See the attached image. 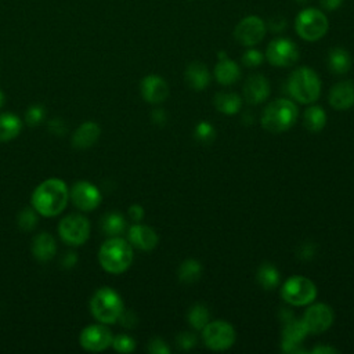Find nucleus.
<instances>
[{
    "label": "nucleus",
    "mask_w": 354,
    "mask_h": 354,
    "mask_svg": "<svg viewBox=\"0 0 354 354\" xmlns=\"http://www.w3.org/2000/svg\"><path fill=\"white\" fill-rule=\"evenodd\" d=\"M127 238L131 246L148 252L158 245V234L148 225L136 223L129 228Z\"/></svg>",
    "instance_id": "f3484780"
},
{
    "label": "nucleus",
    "mask_w": 354,
    "mask_h": 354,
    "mask_svg": "<svg viewBox=\"0 0 354 354\" xmlns=\"http://www.w3.org/2000/svg\"><path fill=\"white\" fill-rule=\"evenodd\" d=\"M18 227L22 230V231H32L36 225H37V221H39V213L30 206V207H25L19 212L18 214Z\"/></svg>",
    "instance_id": "2f4dec72"
},
{
    "label": "nucleus",
    "mask_w": 354,
    "mask_h": 354,
    "mask_svg": "<svg viewBox=\"0 0 354 354\" xmlns=\"http://www.w3.org/2000/svg\"><path fill=\"white\" fill-rule=\"evenodd\" d=\"M176 342L180 350H189L196 344V336L192 332H181L177 335Z\"/></svg>",
    "instance_id": "e433bc0d"
},
{
    "label": "nucleus",
    "mask_w": 354,
    "mask_h": 354,
    "mask_svg": "<svg viewBox=\"0 0 354 354\" xmlns=\"http://www.w3.org/2000/svg\"><path fill=\"white\" fill-rule=\"evenodd\" d=\"M336 351H337V350L333 348V347H330V346H317V347L313 348V353H314V354H333V353H336Z\"/></svg>",
    "instance_id": "de8ad7c7"
},
{
    "label": "nucleus",
    "mask_w": 354,
    "mask_h": 354,
    "mask_svg": "<svg viewBox=\"0 0 354 354\" xmlns=\"http://www.w3.org/2000/svg\"><path fill=\"white\" fill-rule=\"evenodd\" d=\"M242 62L248 68H256L257 65H260L263 62V54L256 48H250L243 54Z\"/></svg>",
    "instance_id": "c9c22d12"
},
{
    "label": "nucleus",
    "mask_w": 354,
    "mask_h": 354,
    "mask_svg": "<svg viewBox=\"0 0 354 354\" xmlns=\"http://www.w3.org/2000/svg\"><path fill=\"white\" fill-rule=\"evenodd\" d=\"M4 104H6V95H4V93L0 90V109L4 106Z\"/></svg>",
    "instance_id": "09e8293b"
},
{
    "label": "nucleus",
    "mask_w": 354,
    "mask_h": 354,
    "mask_svg": "<svg viewBox=\"0 0 354 354\" xmlns=\"http://www.w3.org/2000/svg\"><path fill=\"white\" fill-rule=\"evenodd\" d=\"M266 35V25L264 22L256 17L249 15L245 17L235 28L234 36L235 39L243 46H254L257 44Z\"/></svg>",
    "instance_id": "4468645a"
},
{
    "label": "nucleus",
    "mask_w": 354,
    "mask_h": 354,
    "mask_svg": "<svg viewBox=\"0 0 354 354\" xmlns=\"http://www.w3.org/2000/svg\"><path fill=\"white\" fill-rule=\"evenodd\" d=\"M141 95L149 104L163 102L169 95L166 80L158 75H148L141 80Z\"/></svg>",
    "instance_id": "dca6fc26"
},
{
    "label": "nucleus",
    "mask_w": 354,
    "mask_h": 354,
    "mask_svg": "<svg viewBox=\"0 0 354 354\" xmlns=\"http://www.w3.org/2000/svg\"><path fill=\"white\" fill-rule=\"evenodd\" d=\"M242 105V100L238 94L231 91H220L214 95V106L224 115H235Z\"/></svg>",
    "instance_id": "393cba45"
},
{
    "label": "nucleus",
    "mask_w": 354,
    "mask_h": 354,
    "mask_svg": "<svg viewBox=\"0 0 354 354\" xmlns=\"http://www.w3.org/2000/svg\"><path fill=\"white\" fill-rule=\"evenodd\" d=\"M203 342L212 350H227L235 342V330L225 321L207 322L203 328Z\"/></svg>",
    "instance_id": "9d476101"
},
{
    "label": "nucleus",
    "mask_w": 354,
    "mask_h": 354,
    "mask_svg": "<svg viewBox=\"0 0 354 354\" xmlns=\"http://www.w3.org/2000/svg\"><path fill=\"white\" fill-rule=\"evenodd\" d=\"M118 321L120 322L122 326H124V328H127V329H131V328H134V326L137 325L138 318H137V315H136L134 311L124 308V310L122 311V314H120V317H119Z\"/></svg>",
    "instance_id": "58836bf2"
},
{
    "label": "nucleus",
    "mask_w": 354,
    "mask_h": 354,
    "mask_svg": "<svg viewBox=\"0 0 354 354\" xmlns=\"http://www.w3.org/2000/svg\"><path fill=\"white\" fill-rule=\"evenodd\" d=\"M297 118V106L286 98H279L267 105L261 115L263 127L274 134L292 127Z\"/></svg>",
    "instance_id": "39448f33"
},
{
    "label": "nucleus",
    "mask_w": 354,
    "mask_h": 354,
    "mask_svg": "<svg viewBox=\"0 0 354 354\" xmlns=\"http://www.w3.org/2000/svg\"><path fill=\"white\" fill-rule=\"evenodd\" d=\"M123 310L124 304L122 297L116 290L109 286H102L97 289L90 299V311L93 317L101 324H115Z\"/></svg>",
    "instance_id": "7ed1b4c3"
},
{
    "label": "nucleus",
    "mask_w": 354,
    "mask_h": 354,
    "mask_svg": "<svg viewBox=\"0 0 354 354\" xmlns=\"http://www.w3.org/2000/svg\"><path fill=\"white\" fill-rule=\"evenodd\" d=\"M129 217L133 220V221H136V223H140L141 220H142V217H144V207L141 206V205H131L130 207H129Z\"/></svg>",
    "instance_id": "a19ab883"
},
{
    "label": "nucleus",
    "mask_w": 354,
    "mask_h": 354,
    "mask_svg": "<svg viewBox=\"0 0 354 354\" xmlns=\"http://www.w3.org/2000/svg\"><path fill=\"white\" fill-rule=\"evenodd\" d=\"M325 123H326V113L322 109V106L313 105L306 109L303 116V124L308 131L317 133L324 129Z\"/></svg>",
    "instance_id": "bb28decb"
},
{
    "label": "nucleus",
    "mask_w": 354,
    "mask_h": 354,
    "mask_svg": "<svg viewBox=\"0 0 354 354\" xmlns=\"http://www.w3.org/2000/svg\"><path fill=\"white\" fill-rule=\"evenodd\" d=\"M281 296L286 303L299 307L308 304L315 299L317 288L311 279L301 275H295L285 281Z\"/></svg>",
    "instance_id": "6e6552de"
},
{
    "label": "nucleus",
    "mask_w": 354,
    "mask_h": 354,
    "mask_svg": "<svg viewBox=\"0 0 354 354\" xmlns=\"http://www.w3.org/2000/svg\"><path fill=\"white\" fill-rule=\"evenodd\" d=\"M315 253H317V246L314 245V242H303L296 252L300 260H310L315 256Z\"/></svg>",
    "instance_id": "4c0bfd02"
},
{
    "label": "nucleus",
    "mask_w": 354,
    "mask_h": 354,
    "mask_svg": "<svg viewBox=\"0 0 354 354\" xmlns=\"http://www.w3.org/2000/svg\"><path fill=\"white\" fill-rule=\"evenodd\" d=\"M76 261H77L76 253L68 252V253H65V256L62 257L61 264H62V267H65V268H72V267L76 264Z\"/></svg>",
    "instance_id": "c03bdc74"
},
{
    "label": "nucleus",
    "mask_w": 354,
    "mask_h": 354,
    "mask_svg": "<svg viewBox=\"0 0 354 354\" xmlns=\"http://www.w3.org/2000/svg\"><path fill=\"white\" fill-rule=\"evenodd\" d=\"M321 6L329 11H333L336 8H339L344 0H319Z\"/></svg>",
    "instance_id": "49530a36"
},
{
    "label": "nucleus",
    "mask_w": 354,
    "mask_h": 354,
    "mask_svg": "<svg viewBox=\"0 0 354 354\" xmlns=\"http://www.w3.org/2000/svg\"><path fill=\"white\" fill-rule=\"evenodd\" d=\"M303 322L306 324L308 333H322L333 322V311L325 303H317L308 307L303 315Z\"/></svg>",
    "instance_id": "2eb2a0df"
},
{
    "label": "nucleus",
    "mask_w": 354,
    "mask_h": 354,
    "mask_svg": "<svg viewBox=\"0 0 354 354\" xmlns=\"http://www.w3.org/2000/svg\"><path fill=\"white\" fill-rule=\"evenodd\" d=\"M243 95H245V100L252 105H257L266 101L270 95L268 80L263 75L249 76V79L243 86Z\"/></svg>",
    "instance_id": "a211bd4d"
},
{
    "label": "nucleus",
    "mask_w": 354,
    "mask_h": 354,
    "mask_svg": "<svg viewBox=\"0 0 354 354\" xmlns=\"http://www.w3.org/2000/svg\"><path fill=\"white\" fill-rule=\"evenodd\" d=\"M288 91L299 102L311 104L319 97L321 80L311 68L301 66L290 73L288 79Z\"/></svg>",
    "instance_id": "20e7f679"
},
{
    "label": "nucleus",
    "mask_w": 354,
    "mask_h": 354,
    "mask_svg": "<svg viewBox=\"0 0 354 354\" xmlns=\"http://www.w3.org/2000/svg\"><path fill=\"white\" fill-rule=\"evenodd\" d=\"M90 221L79 213L66 214L58 224L59 238L71 246H82L90 238Z\"/></svg>",
    "instance_id": "423d86ee"
},
{
    "label": "nucleus",
    "mask_w": 354,
    "mask_h": 354,
    "mask_svg": "<svg viewBox=\"0 0 354 354\" xmlns=\"http://www.w3.org/2000/svg\"><path fill=\"white\" fill-rule=\"evenodd\" d=\"M185 80L192 90L195 91L205 90L210 82V75L206 65L198 61L191 62L185 69Z\"/></svg>",
    "instance_id": "5701e85b"
},
{
    "label": "nucleus",
    "mask_w": 354,
    "mask_h": 354,
    "mask_svg": "<svg viewBox=\"0 0 354 354\" xmlns=\"http://www.w3.org/2000/svg\"><path fill=\"white\" fill-rule=\"evenodd\" d=\"M202 274V266L198 260L188 259L183 261L178 267V279L185 283H192L199 279Z\"/></svg>",
    "instance_id": "c756f323"
},
{
    "label": "nucleus",
    "mask_w": 354,
    "mask_h": 354,
    "mask_svg": "<svg viewBox=\"0 0 354 354\" xmlns=\"http://www.w3.org/2000/svg\"><path fill=\"white\" fill-rule=\"evenodd\" d=\"M210 314L206 306L203 304H195L189 308L188 313V322L195 329H203L205 325L209 322Z\"/></svg>",
    "instance_id": "7c9ffc66"
},
{
    "label": "nucleus",
    "mask_w": 354,
    "mask_h": 354,
    "mask_svg": "<svg viewBox=\"0 0 354 354\" xmlns=\"http://www.w3.org/2000/svg\"><path fill=\"white\" fill-rule=\"evenodd\" d=\"M69 201V188L61 178H47L41 181L32 192V207L44 217L61 214Z\"/></svg>",
    "instance_id": "f257e3e1"
},
{
    "label": "nucleus",
    "mask_w": 354,
    "mask_h": 354,
    "mask_svg": "<svg viewBox=\"0 0 354 354\" xmlns=\"http://www.w3.org/2000/svg\"><path fill=\"white\" fill-rule=\"evenodd\" d=\"M308 335V329L303 319L292 318L286 322H283L282 328V340H281V348L282 351L288 354H296L303 353V348L300 347V343L304 340V337Z\"/></svg>",
    "instance_id": "ddd939ff"
},
{
    "label": "nucleus",
    "mask_w": 354,
    "mask_h": 354,
    "mask_svg": "<svg viewBox=\"0 0 354 354\" xmlns=\"http://www.w3.org/2000/svg\"><path fill=\"white\" fill-rule=\"evenodd\" d=\"M44 116H46V112L41 105H30L25 113V122L29 126H37L43 122Z\"/></svg>",
    "instance_id": "f704fd0d"
},
{
    "label": "nucleus",
    "mask_w": 354,
    "mask_h": 354,
    "mask_svg": "<svg viewBox=\"0 0 354 354\" xmlns=\"http://www.w3.org/2000/svg\"><path fill=\"white\" fill-rule=\"evenodd\" d=\"M65 124L61 119H53L50 123H48V130L53 133V134H58L61 136L64 131H65Z\"/></svg>",
    "instance_id": "79ce46f5"
},
{
    "label": "nucleus",
    "mask_w": 354,
    "mask_h": 354,
    "mask_svg": "<svg viewBox=\"0 0 354 354\" xmlns=\"http://www.w3.org/2000/svg\"><path fill=\"white\" fill-rule=\"evenodd\" d=\"M195 137L198 141L203 142V144H209L214 140L216 137V133H214V129L210 123L207 122H201L196 124L195 127Z\"/></svg>",
    "instance_id": "72a5a7b5"
},
{
    "label": "nucleus",
    "mask_w": 354,
    "mask_h": 354,
    "mask_svg": "<svg viewBox=\"0 0 354 354\" xmlns=\"http://www.w3.org/2000/svg\"><path fill=\"white\" fill-rule=\"evenodd\" d=\"M69 199L79 210L93 212L101 203V192L90 181H77L69 189Z\"/></svg>",
    "instance_id": "9b49d317"
},
{
    "label": "nucleus",
    "mask_w": 354,
    "mask_h": 354,
    "mask_svg": "<svg viewBox=\"0 0 354 354\" xmlns=\"http://www.w3.org/2000/svg\"><path fill=\"white\" fill-rule=\"evenodd\" d=\"M111 346L118 353H131L136 348V340L131 336L122 333L113 336Z\"/></svg>",
    "instance_id": "473e14b6"
},
{
    "label": "nucleus",
    "mask_w": 354,
    "mask_h": 354,
    "mask_svg": "<svg viewBox=\"0 0 354 354\" xmlns=\"http://www.w3.org/2000/svg\"><path fill=\"white\" fill-rule=\"evenodd\" d=\"M148 351L153 353V354H167L169 347L160 337H153L148 344Z\"/></svg>",
    "instance_id": "ea45409f"
},
{
    "label": "nucleus",
    "mask_w": 354,
    "mask_h": 354,
    "mask_svg": "<svg viewBox=\"0 0 354 354\" xmlns=\"http://www.w3.org/2000/svg\"><path fill=\"white\" fill-rule=\"evenodd\" d=\"M266 57L275 66H290L297 61L299 50L289 39H275L268 44Z\"/></svg>",
    "instance_id": "f8f14e48"
},
{
    "label": "nucleus",
    "mask_w": 354,
    "mask_h": 354,
    "mask_svg": "<svg viewBox=\"0 0 354 354\" xmlns=\"http://www.w3.org/2000/svg\"><path fill=\"white\" fill-rule=\"evenodd\" d=\"M297 3H300V4H306V3H308V0H296Z\"/></svg>",
    "instance_id": "8fccbe9b"
},
{
    "label": "nucleus",
    "mask_w": 354,
    "mask_h": 354,
    "mask_svg": "<svg viewBox=\"0 0 354 354\" xmlns=\"http://www.w3.org/2000/svg\"><path fill=\"white\" fill-rule=\"evenodd\" d=\"M32 254L39 261H50L57 253L55 238L50 232H39L33 236L30 245Z\"/></svg>",
    "instance_id": "412c9836"
},
{
    "label": "nucleus",
    "mask_w": 354,
    "mask_h": 354,
    "mask_svg": "<svg viewBox=\"0 0 354 354\" xmlns=\"http://www.w3.org/2000/svg\"><path fill=\"white\" fill-rule=\"evenodd\" d=\"M285 26H286V21H285L282 17H274V18L270 21V28H271V30H274V32L283 30Z\"/></svg>",
    "instance_id": "a18cd8bd"
},
{
    "label": "nucleus",
    "mask_w": 354,
    "mask_h": 354,
    "mask_svg": "<svg viewBox=\"0 0 354 354\" xmlns=\"http://www.w3.org/2000/svg\"><path fill=\"white\" fill-rule=\"evenodd\" d=\"M297 35L308 41L321 39L328 30V19L325 14L317 8H306L299 12L296 22Z\"/></svg>",
    "instance_id": "0eeeda50"
},
{
    "label": "nucleus",
    "mask_w": 354,
    "mask_h": 354,
    "mask_svg": "<svg viewBox=\"0 0 354 354\" xmlns=\"http://www.w3.org/2000/svg\"><path fill=\"white\" fill-rule=\"evenodd\" d=\"M100 266L109 274L124 272L133 261V246L120 236H109L98 250Z\"/></svg>",
    "instance_id": "f03ea898"
},
{
    "label": "nucleus",
    "mask_w": 354,
    "mask_h": 354,
    "mask_svg": "<svg viewBox=\"0 0 354 354\" xmlns=\"http://www.w3.org/2000/svg\"><path fill=\"white\" fill-rule=\"evenodd\" d=\"M329 102L335 109L344 111L354 105V82L343 80L336 83L329 93Z\"/></svg>",
    "instance_id": "6ab92c4d"
},
{
    "label": "nucleus",
    "mask_w": 354,
    "mask_h": 354,
    "mask_svg": "<svg viewBox=\"0 0 354 354\" xmlns=\"http://www.w3.org/2000/svg\"><path fill=\"white\" fill-rule=\"evenodd\" d=\"M101 227L108 236H119L126 230V220L120 213L109 212L102 217Z\"/></svg>",
    "instance_id": "cd10ccee"
},
{
    "label": "nucleus",
    "mask_w": 354,
    "mask_h": 354,
    "mask_svg": "<svg viewBox=\"0 0 354 354\" xmlns=\"http://www.w3.org/2000/svg\"><path fill=\"white\" fill-rule=\"evenodd\" d=\"M113 335L105 324H91L82 329L79 335V343L86 351L100 353L111 347Z\"/></svg>",
    "instance_id": "1a4fd4ad"
},
{
    "label": "nucleus",
    "mask_w": 354,
    "mask_h": 354,
    "mask_svg": "<svg viewBox=\"0 0 354 354\" xmlns=\"http://www.w3.org/2000/svg\"><path fill=\"white\" fill-rule=\"evenodd\" d=\"M22 120L11 112L0 113V142H8L19 136Z\"/></svg>",
    "instance_id": "b1692460"
},
{
    "label": "nucleus",
    "mask_w": 354,
    "mask_h": 354,
    "mask_svg": "<svg viewBox=\"0 0 354 354\" xmlns=\"http://www.w3.org/2000/svg\"><path fill=\"white\" fill-rule=\"evenodd\" d=\"M151 118H152V122L158 126H163L165 122H166V113H165V109H153L152 113H151Z\"/></svg>",
    "instance_id": "37998d69"
},
{
    "label": "nucleus",
    "mask_w": 354,
    "mask_h": 354,
    "mask_svg": "<svg viewBox=\"0 0 354 354\" xmlns=\"http://www.w3.org/2000/svg\"><path fill=\"white\" fill-rule=\"evenodd\" d=\"M218 58H220V61L214 68V76H216L217 82L224 86H230V84L235 83L241 76L239 66L236 65V62L227 58V55L223 51L218 54Z\"/></svg>",
    "instance_id": "4be33fe9"
},
{
    "label": "nucleus",
    "mask_w": 354,
    "mask_h": 354,
    "mask_svg": "<svg viewBox=\"0 0 354 354\" xmlns=\"http://www.w3.org/2000/svg\"><path fill=\"white\" fill-rule=\"evenodd\" d=\"M101 136V127L98 123L88 120L83 122L72 134V145L77 149H86L93 147Z\"/></svg>",
    "instance_id": "aec40b11"
},
{
    "label": "nucleus",
    "mask_w": 354,
    "mask_h": 354,
    "mask_svg": "<svg viewBox=\"0 0 354 354\" xmlns=\"http://www.w3.org/2000/svg\"><path fill=\"white\" fill-rule=\"evenodd\" d=\"M328 64L333 73L343 75V73L348 72V69L351 66V58H350V54L344 48L335 47L329 51Z\"/></svg>",
    "instance_id": "a878e982"
},
{
    "label": "nucleus",
    "mask_w": 354,
    "mask_h": 354,
    "mask_svg": "<svg viewBox=\"0 0 354 354\" xmlns=\"http://www.w3.org/2000/svg\"><path fill=\"white\" fill-rule=\"evenodd\" d=\"M256 279H257L259 285L263 289L271 290V289L277 288L278 283H279V272L272 264L266 263V264L259 267L257 274H256Z\"/></svg>",
    "instance_id": "c85d7f7f"
}]
</instances>
